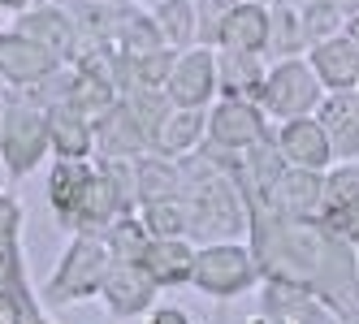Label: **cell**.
Wrapping results in <instances>:
<instances>
[{
  "label": "cell",
  "instance_id": "3",
  "mask_svg": "<svg viewBox=\"0 0 359 324\" xmlns=\"http://www.w3.org/2000/svg\"><path fill=\"white\" fill-rule=\"evenodd\" d=\"M320 99H325V83L316 78V69L307 57H286V61L269 65L264 95H260V108L269 113V121L307 117V113H316Z\"/></svg>",
  "mask_w": 359,
  "mask_h": 324
},
{
  "label": "cell",
  "instance_id": "21",
  "mask_svg": "<svg viewBox=\"0 0 359 324\" xmlns=\"http://www.w3.org/2000/svg\"><path fill=\"white\" fill-rule=\"evenodd\" d=\"M143 268L156 277V286H182L191 281V268H195V246L191 234H173V238H151L147 251L139 255Z\"/></svg>",
  "mask_w": 359,
  "mask_h": 324
},
{
  "label": "cell",
  "instance_id": "11",
  "mask_svg": "<svg viewBox=\"0 0 359 324\" xmlns=\"http://www.w3.org/2000/svg\"><path fill=\"white\" fill-rule=\"evenodd\" d=\"M273 143H277V152L286 156V164H303V169H329L333 164V147H329V134L316 121V113L277 121Z\"/></svg>",
  "mask_w": 359,
  "mask_h": 324
},
{
  "label": "cell",
  "instance_id": "6",
  "mask_svg": "<svg viewBox=\"0 0 359 324\" xmlns=\"http://www.w3.org/2000/svg\"><path fill=\"white\" fill-rule=\"evenodd\" d=\"M165 91L182 108H208L217 99V48L191 43L173 57V69L165 78Z\"/></svg>",
  "mask_w": 359,
  "mask_h": 324
},
{
  "label": "cell",
  "instance_id": "13",
  "mask_svg": "<svg viewBox=\"0 0 359 324\" xmlns=\"http://www.w3.org/2000/svg\"><path fill=\"white\" fill-rule=\"evenodd\" d=\"M61 69V61L39 48L35 39L27 35H0V78L5 87H35V83H48L53 73Z\"/></svg>",
  "mask_w": 359,
  "mask_h": 324
},
{
  "label": "cell",
  "instance_id": "39",
  "mask_svg": "<svg viewBox=\"0 0 359 324\" xmlns=\"http://www.w3.org/2000/svg\"><path fill=\"white\" fill-rule=\"evenodd\" d=\"M355 91H359V87H355Z\"/></svg>",
  "mask_w": 359,
  "mask_h": 324
},
{
  "label": "cell",
  "instance_id": "37",
  "mask_svg": "<svg viewBox=\"0 0 359 324\" xmlns=\"http://www.w3.org/2000/svg\"><path fill=\"white\" fill-rule=\"evenodd\" d=\"M355 272H359V251H355Z\"/></svg>",
  "mask_w": 359,
  "mask_h": 324
},
{
  "label": "cell",
  "instance_id": "14",
  "mask_svg": "<svg viewBox=\"0 0 359 324\" xmlns=\"http://www.w3.org/2000/svg\"><path fill=\"white\" fill-rule=\"evenodd\" d=\"M151 152V134L139 126V117L130 113V104L126 99H117V104L109 113L95 117V156H113V160H135Z\"/></svg>",
  "mask_w": 359,
  "mask_h": 324
},
{
  "label": "cell",
  "instance_id": "20",
  "mask_svg": "<svg viewBox=\"0 0 359 324\" xmlns=\"http://www.w3.org/2000/svg\"><path fill=\"white\" fill-rule=\"evenodd\" d=\"M264 57L260 52H225L217 48V95L225 99H255L264 95Z\"/></svg>",
  "mask_w": 359,
  "mask_h": 324
},
{
  "label": "cell",
  "instance_id": "7",
  "mask_svg": "<svg viewBox=\"0 0 359 324\" xmlns=\"http://www.w3.org/2000/svg\"><path fill=\"white\" fill-rule=\"evenodd\" d=\"M156 277L143 268V260H113L109 264V277L100 286V298L113 320H139L156 307Z\"/></svg>",
  "mask_w": 359,
  "mask_h": 324
},
{
  "label": "cell",
  "instance_id": "35",
  "mask_svg": "<svg viewBox=\"0 0 359 324\" xmlns=\"http://www.w3.org/2000/svg\"><path fill=\"white\" fill-rule=\"evenodd\" d=\"M346 31H351V35H355V39H359V17H355V22H351V27H346Z\"/></svg>",
  "mask_w": 359,
  "mask_h": 324
},
{
  "label": "cell",
  "instance_id": "19",
  "mask_svg": "<svg viewBox=\"0 0 359 324\" xmlns=\"http://www.w3.org/2000/svg\"><path fill=\"white\" fill-rule=\"evenodd\" d=\"M203 143H208V108L173 104L165 113V121L156 126V134H151V147H156L161 156H173V160H182L187 152H195Z\"/></svg>",
  "mask_w": 359,
  "mask_h": 324
},
{
  "label": "cell",
  "instance_id": "18",
  "mask_svg": "<svg viewBox=\"0 0 359 324\" xmlns=\"http://www.w3.org/2000/svg\"><path fill=\"white\" fill-rule=\"evenodd\" d=\"M307 61H312V69H316V78L325 83V91L359 87V39L351 31L312 43V48H307Z\"/></svg>",
  "mask_w": 359,
  "mask_h": 324
},
{
  "label": "cell",
  "instance_id": "24",
  "mask_svg": "<svg viewBox=\"0 0 359 324\" xmlns=\"http://www.w3.org/2000/svg\"><path fill=\"white\" fill-rule=\"evenodd\" d=\"M113 43H117L121 61H135V57H147L151 48H161L165 35H161V27H156V17H151V13H143V9H135V5H121Z\"/></svg>",
  "mask_w": 359,
  "mask_h": 324
},
{
  "label": "cell",
  "instance_id": "27",
  "mask_svg": "<svg viewBox=\"0 0 359 324\" xmlns=\"http://www.w3.org/2000/svg\"><path fill=\"white\" fill-rule=\"evenodd\" d=\"M143 225L151 230V238H173V234H191V220H187V204L182 195L173 199H151V204H139Z\"/></svg>",
  "mask_w": 359,
  "mask_h": 324
},
{
  "label": "cell",
  "instance_id": "33",
  "mask_svg": "<svg viewBox=\"0 0 359 324\" xmlns=\"http://www.w3.org/2000/svg\"><path fill=\"white\" fill-rule=\"evenodd\" d=\"M35 0H0V9H9V13H22V9H31Z\"/></svg>",
  "mask_w": 359,
  "mask_h": 324
},
{
  "label": "cell",
  "instance_id": "16",
  "mask_svg": "<svg viewBox=\"0 0 359 324\" xmlns=\"http://www.w3.org/2000/svg\"><path fill=\"white\" fill-rule=\"evenodd\" d=\"M316 121L329 134L333 160H355L359 156V91H325V99L316 104Z\"/></svg>",
  "mask_w": 359,
  "mask_h": 324
},
{
  "label": "cell",
  "instance_id": "34",
  "mask_svg": "<svg viewBox=\"0 0 359 324\" xmlns=\"http://www.w3.org/2000/svg\"><path fill=\"white\" fill-rule=\"evenodd\" d=\"M338 5H342V13H346V22H355V17H359V0H338Z\"/></svg>",
  "mask_w": 359,
  "mask_h": 324
},
{
  "label": "cell",
  "instance_id": "30",
  "mask_svg": "<svg viewBox=\"0 0 359 324\" xmlns=\"http://www.w3.org/2000/svg\"><path fill=\"white\" fill-rule=\"evenodd\" d=\"M316 225H320V230H329L333 238H342L346 246H355V251H359V199H355V204H342V208L320 212Z\"/></svg>",
  "mask_w": 359,
  "mask_h": 324
},
{
  "label": "cell",
  "instance_id": "12",
  "mask_svg": "<svg viewBox=\"0 0 359 324\" xmlns=\"http://www.w3.org/2000/svg\"><path fill=\"white\" fill-rule=\"evenodd\" d=\"M217 48L225 52H260L269 48V5L264 0H234L217 22Z\"/></svg>",
  "mask_w": 359,
  "mask_h": 324
},
{
  "label": "cell",
  "instance_id": "5",
  "mask_svg": "<svg viewBox=\"0 0 359 324\" xmlns=\"http://www.w3.org/2000/svg\"><path fill=\"white\" fill-rule=\"evenodd\" d=\"M260 320L269 324H325L342 320L329 298L294 277H260Z\"/></svg>",
  "mask_w": 359,
  "mask_h": 324
},
{
  "label": "cell",
  "instance_id": "4",
  "mask_svg": "<svg viewBox=\"0 0 359 324\" xmlns=\"http://www.w3.org/2000/svg\"><path fill=\"white\" fill-rule=\"evenodd\" d=\"M48 152H53V139H48L43 108L27 104V99L5 104V117H0V160H5L9 178H27V173H35Z\"/></svg>",
  "mask_w": 359,
  "mask_h": 324
},
{
  "label": "cell",
  "instance_id": "17",
  "mask_svg": "<svg viewBox=\"0 0 359 324\" xmlns=\"http://www.w3.org/2000/svg\"><path fill=\"white\" fill-rule=\"evenodd\" d=\"M43 117H48V139H53L57 156H95V121L69 95H57L43 108Z\"/></svg>",
  "mask_w": 359,
  "mask_h": 324
},
{
  "label": "cell",
  "instance_id": "8",
  "mask_svg": "<svg viewBox=\"0 0 359 324\" xmlns=\"http://www.w3.org/2000/svg\"><path fill=\"white\" fill-rule=\"evenodd\" d=\"M269 139V113L255 99H217L208 108V143L221 152H247Z\"/></svg>",
  "mask_w": 359,
  "mask_h": 324
},
{
  "label": "cell",
  "instance_id": "23",
  "mask_svg": "<svg viewBox=\"0 0 359 324\" xmlns=\"http://www.w3.org/2000/svg\"><path fill=\"white\" fill-rule=\"evenodd\" d=\"M173 195H182V164H173V156H161L156 147L135 156V199L139 204L173 199Z\"/></svg>",
  "mask_w": 359,
  "mask_h": 324
},
{
  "label": "cell",
  "instance_id": "22",
  "mask_svg": "<svg viewBox=\"0 0 359 324\" xmlns=\"http://www.w3.org/2000/svg\"><path fill=\"white\" fill-rule=\"evenodd\" d=\"M307 27H303V9L294 0H273L269 5V48L264 57L269 61H286V57H307Z\"/></svg>",
  "mask_w": 359,
  "mask_h": 324
},
{
  "label": "cell",
  "instance_id": "31",
  "mask_svg": "<svg viewBox=\"0 0 359 324\" xmlns=\"http://www.w3.org/2000/svg\"><path fill=\"white\" fill-rule=\"evenodd\" d=\"M18 225H22L18 199L0 195V251H18Z\"/></svg>",
  "mask_w": 359,
  "mask_h": 324
},
{
  "label": "cell",
  "instance_id": "25",
  "mask_svg": "<svg viewBox=\"0 0 359 324\" xmlns=\"http://www.w3.org/2000/svg\"><path fill=\"white\" fill-rule=\"evenodd\" d=\"M151 17H156L165 43L177 48V52L199 39V5H195V0H156Z\"/></svg>",
  "mask_w": 359,
  "mask_h": 324
},
{
  "label": "cell",
  "instance_id": "10",
  "mask_svg": "<svg viewBox=\"0 0 359 324\" xmlns=\"http://www.w3.org/2000/svg\"><path fill=\"white\" fill-rule=\"evenodd\" d=\"M269 204L286 220H316L325 212V169L286 164V169H281V178L273 182Z\"/></svg>",
  "mask_w": 359,
  "mask_h": 324
},
{
  "label": "cell",
  "instance_id": "26",
  "mask_svg": "<svg viewBox=\"0 0 359 324\" xmlns=\"http://www.w3.org/2000/svg\"><path fill=\"white\" fill-rule=\"evenodd\" d=\"M100 238L109 242L113 260H139L147 251V242H151V230L143 225V216L135 208H126V212H117L109 225L100 230Z\"/></svg>",
  "mask_w": 359,
  "mask_h": 324
},
{
  "label": "cell",
  "instance_id": "1",
  "mask_svg": "<svg viewBox=\"0 0 359 324\" xmlns=\"http://www.w3.org/2000/svg\"><path fill=\"white\" fill-rule=\"evenodd\" d=\"M109 264H113V251L100 234H79L69 242V251L61 255L53 281L43 290V303L48 307H65V303H83V298H95L100 286L109 277Z\"/></svg>",
  "mask_w": 359,
  "mask_h": 324
},
{
  "label": "cell",
  "instance_id": "9",
  "mask_svg": "<svg viewBox=\"0 0 359 324\" xmlns=\"http://www.w3.org/2000/svg\"><path fill=\"white\" fill-rule=\"evenodd\" d=\"M13 31L27 35V39H35L39 48H48V52H53L61 65H74V57H79V43H83L74 13L61 9V5H48V0H43V5L22 9L18 22H13Z\"/></svg>",
  "mask_w": 359,
  "mask_h": 324
},
{
  "label": "cell",
  "instance_id": "36",
  "mask_svg": "<svg viewBox=\"0 0 359 324\" xmlns=\"http://www.w3.org/2000/svg\"><path fill=\"white\" fill-rule=\"evenodd\" d=\"M109 5H130V0H109Z\"/></svg>",
  "mask_w": 359,
  "mask_h": 324
},
{
  "label": "cell",
  "instance_id": "38",
  "mask_svg": "<svg viewBox=\"0 0 359 324\" xmlns=\"http://www.w3.org/2000/svg\"><path fill=\"white\" fill-rule=\"evenodd\" d=\"M35 5H43V0H35Z\"/></svg>",
  "mask_w": 359,
  "mask_h": 324
},
{
  "label": "cell",
  "instance_id": "2",
  "mask_svg": "<svg viewBox=\"0 0 359 324\" xmlns=\"http://www.w3.org/2000/svg\"><path fill=\"white\" fill-rule=\"evenodd\" d=\"M260 281V264H255L251 242L238 238H217L208 246L195 251V268H191V286H199L212 298H238L247 290H255Z\"/></svg>",
  "mask_w": 359,
  "mask_h": 324
},
{
  "label": "cell",
  "instance_id": "28",
  "mask_svg": "<svg viewBox=\"0 0 359 324\" xmlns=\"http://www.w3.org/2000/svg\"><path fill=\"white\" fill-rule=\"evenodd\" d=\"M299 9H303V27H307V39H312V43H320L329 35H342L351 27L338 0H303Z\"/></svg>",
  "mask_w": 359,
  "mask_h": 324
},
{
  "label": "cell",
  "instance_id": "15",
  "mask_svg": "<svg viewBox=\"0 0 359 324\" xmlns=\"http://www.w3.org/2000/svg\"><path fill=\"white\" fill-rule=\"evenodd\" d=\"M91 173H95L91 156H57V164L48 169V208L57 212L65 230L79 225V208H83Z\"/></svg>",
  "mask_w": 359,
  "mask_h": 324
},
{
  "label": "cell",
  "instance_id": "29",
  "mask_svg": "<svg viewBox=\"0 0 359 324\" xmlns=\"http://www.w3.org/2000/svg\"><path fill=\"white\" fill-rule=\"evenodd\" d=\"M355 199H359V156L355 160H333L325 169V212L342 208V204H355Z\"/></svg>",
  "mask_w": 359,
  "mask_h": 324
},
{
  "label": "cell",
  "instance_id": "32",
  "mask_svg": "<svg viewBox=\"0 0 359 324\" xmlns=\"http://www.w3.org/2000/svg\"><path fill=\"white\" fill-rule=\"evenodd\" d=\"M151 320H156V324H187L191 316L187 311H173V307H151Z\"/></svg>",
  "mask_w": 359,
  "mask_h": 324
}]
</instances>
